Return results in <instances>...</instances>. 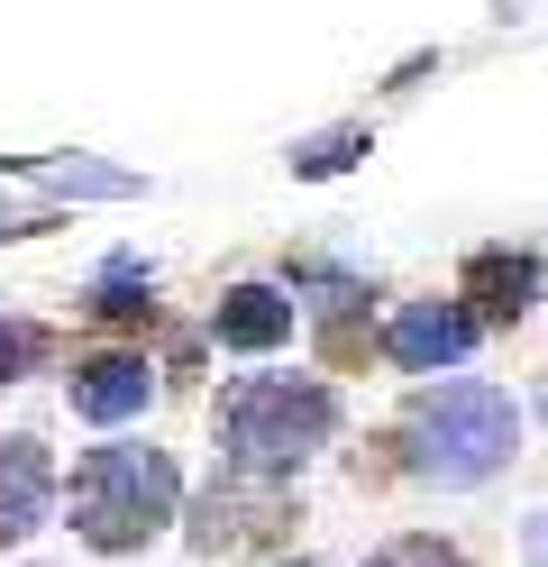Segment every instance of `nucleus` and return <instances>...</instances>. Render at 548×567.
Returning <instances> with one entry per match:
<instances>
[{"label":"nucleus","instance_id":"5","mask_svg":"<svg viewBox=\"0 0 548 567\" xmlns=\"http://www.w3.org/2000/svg\"><path fill=\"white\" fill-rule=\"evenodd\" d=\"M64 394L83 421H101V431H120V421H137L146 403H156V367L137 358V348H92V358H73Z\"/></svg>","mask_w":548,"mask_h":567},{"label":"nucleus","instance_id":"16","mask_svg":"<svg viewBox=\"0 0 548 567\" xmlns=\"http://www.w3.org/2000/svg\"><path fill=\"white\" fill-rule=\"evenodd\" d=\"M521 558H530V567H548V513H530V522H521Z\"/></svg>","mask_w":548,"mask_h":567},{"label":"nucleus","instance_id":"11","mask_svg":"<svg viewBox=\"0 0 548 567\" xmlns=\"http://www.w3.org/2000/svg\"><path fill=\"white\" fill-rule=\"evenodd\" d=\"M92 311H101V321H156V284L137 275V257H120L92 284Z\"/></svg>","mask_w":548,"mask_h":567},{"label":"nucleus","instance_id":"8","mask_svg":"<svg viewBox=\"0 0 548 567\" xmlns=\"http://www.w3.org/2000/svg\"><path fill=\"white\" fill-rule=\"evenodd\" d=\"M46 504H55V457H46V440L10 431L0 440V549H19L46 522Z\"/></svg>","mask_w":548,"mask_h":567},{"label":"nucleus","instance_id":"9","mask_svg":"<svg viewBox=\"0 0 548 567\" xmlns=\"http://www.w3.org/2000/svg\"><path fill=\"white\" fill-rule=\"evenodd\" d=\"M210 339H219V348H247V358H266V348L292 339V293H283V284H229V293H219V311H210Z\"/></svg>","mask_w":548,"mask_h":567},{"label":"nucleus","instance_id":"15","mask_svg":"<svg viewBox=\"0 0 548 567\" xmlns=\"http://www.w3.org/2000/svg\"><path fill=\"white\" fill-rule=\"evenodd\" d=\"M28 229H46V210H28L10 184H0V238H28Z\"/></svg>","mask_w":548,"mask_h":567},{"label":"nucleus","instance_id":"12","mask_svg":"<svg viewBox=\"0 0 548 567\" xmlns=\"http://www.w3.org/2000/svg\"><path fill=\"white\" fill-rule=\"evenodd\" d=\"M356 156H365V128H320V137L292 147V174H302V184H329V174H348Z\"/></svg>","mask_w":548,"mask_h":567},{"label":"nucleus","instance_id":"2","mask_svg":"<svg viewBox=\"0 0 548 567\" xmlns=\"http://www.w3.org/2000/svg\"><path fill=\"white\" fill-rule=\"evenodd\" d=\"M339 431V394L320 375H238L219 394V457L247 476H302Z\"/></svg>","mask_w":548,"mask_h":567},{"label":"nucleus","instance_id":"4","mask_svg":"<svg viewBox=\"0 0 548 567\" xmlns=\"http://www.w3.org/2000/svg\"><path fill=\"white\" fill-rule=\"evenodd\" d=\"M302 522V504L283 494V476H210V494L193 504V522H183V540H193V558H238V549H275L283 530Z\"/></svg>","mask_w":548,"mask_h":567},{"label":"nucleus","instance_id":"3","mask_svg":"<svg viewBox=\"0 0 548 567\" xmlns=\"http://www.w3.org/2000/svg\"><path fill=\"white\" fill-rule=\"evenodd\" d=\"M73 540L101 549V558H128L146 549L156 530L183 513V476H174V457L165 449H146V440H110L92 449L83 467H73Z\"/></svg>","mask_w":548,"mask_h":567},{"label":"nucleus","instance_id":"13","mask_svg":"<svg viewBox=\"0 0 548 567\" xmlns=\"http://www.w3.org/2000/svg\"><path fill=\"white\" fill-rule=\"evenodd\" d=\"M365 567H466V549H448L438 530H402V540H384Z\"/></svg>","mask_w":548,"mask_h":567},{"label":"nucleus","instance_id":"10","mask_svg":"<svg viewBox=\"0 0 548 567\" xmlns=\"http://www.w3.org/2000/svg\"><path fill=\"white\" fill-rule=\"evenodd\" d=\"M37 184L55 202H137L128 165H92V156H37Z\"/></svg>","mask_w":548,"mask_h":567},{"label":"nucleus","instance_id":"1","mask_svg":"<svg viewBox=\"0 0 548 567\" xmlns=\"http://www.w3.org/2000/svg\"><path fill=\"white\" fill-rule=\"evenodd\" d=\"M521 449V403L485 375H448L402 412V467L421 485H485Z\"/></svg>","mask_w":548,"mask_h":567},{"label":"nucleus","instance_id":"6","mask_svg":"<svg viewBox=\"0 0 548 567\" xmlns=\"http://www.w3.org/2000/svg\"><path fill=\"white\" fill-rule=\"evenodd\" d=\"M457 302L475 311V330H511L539 302V257H521V247H475L466 275H457Z\"/></svg>","mask_w":548,"mask_h":567},{"label":"nucleus","instance_id":"7","mask_svg":"<svg viewBox=\"0 0 548 567\" xmlns=\"http://www.w3.org/2000/svg\"><path fill=\"white\" fill-rule=\"evenodd\" d=\"M466 348H475V311H466V302H402V311H393V330H384V358H393V367H412V375L457 367Z\"/></svg>","mask_w":548,"mask_h":567},{"label":"nucleus","instance_id":"14","mask_svg":"<svg viewBox=\"0 0 548 567\" xmlns=\"http://www.w3.org/2000/svg\"><path fill=\"white\" fill-rule=\"evenodd\" d=\"M37 358H46V339H37L28 321H0V384H19Z\"/></svg>","mask_w":548,"mask_h":567}]
</instances>
